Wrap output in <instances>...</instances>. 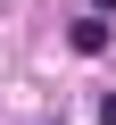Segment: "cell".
<instances>
[{
  "instance_id": "obj_1",
  "label": "cell",
  "mask_w": 116,
  "mask_h": 125,
  "mask_svg": "<svg viewBox=\"0 0 116 125\" xmlns=\"http://www.w3.org/2000/svg\"><path fill=\"white\" fill-rule=\"evenodd\" d=\"M66 42H75L83 58H99V50H108V17H75V33H66Z\"/></svg>"
},
{
  "instance_id": "obj_2",
  "label": "cell",
  "mask_w": 116,
  "mask_h": 125,
  "mask_svg": "<svg viewBox=\"0 0 116 125\" xmlns=\"http://www.w3.org/2000/svg\"><path fill=\"white\" fill-rule=\"evenodd\" d=\"M99 125H116V92H99Z\"/></svg>"
},
{
  "instance_id": "obj_3",
  "label": "cell",
  "mask_w": 116,
  "mask_h": 125,
  "mask_svg": "<svg viewBox=\"0 0 116 125\" xmlns=\"http://www.w3.org/2000/svg\"><path fill=\"white\" fill-rule=\"evenodd\" d=\"M91 17H116V0H91Z\"/></svg>"
}]
</instances>
